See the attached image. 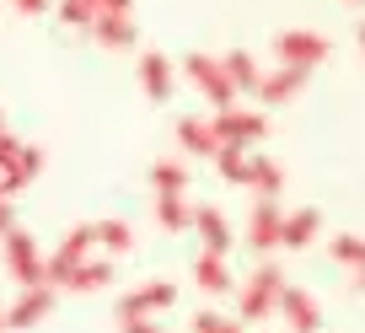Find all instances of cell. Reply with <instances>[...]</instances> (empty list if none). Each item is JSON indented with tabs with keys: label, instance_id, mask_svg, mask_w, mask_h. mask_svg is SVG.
<instances>
[{
	"label": "cell",
	"instance_id": "1",
	"mask_svg": "<svg viewBox=\"0 0 365 333\" xmlns=\"http://www.w3.org/2000/svg\"><path fill=\"white\" fill-rule=\"evenodd\" d=\"M279 290H285V275L274 264H258L247 285H237V317L242 322H263L274 312V301H279Z\"/></svg>",
	"mask_w": 365,
	"mask_h": 333
},
{
	"label": "cell",
	"instance_id": "2",
	"mask_svg": "<svg viewBox=\"0 0 365 333\" xmlns=\"http://www.w3.org/2000/svg\"><path fill=\"white\" fill-rule=\"evenodd\" d=\"M210 129H215L220 145H242V150H252V145H263V135H269V118H263V113H247L242 103H231V108H215Z\"/></svg>",
	"mask_w": 365,
	"mask_h": 333
},
{
	"label": "cell",
	"instance_id": "3",
	"mask_svg": "<svg viewBox=\"0 0 365 333\" xmlns=\"http://www.w3.org/2000/svg\"><path fill=\"white\" fill-rule=\"evenodd\" d=\"M274 54L290 70H317L322 59H328V38L312 33V27H285V33L274 38Z\"/></svg>",
	"mask_w": 365,
	"mask_h": 333
},
{
	"label": "cell",
	"instance_id": "4",
	"mask_svg": "<svg viewBox=\"0 0 365 333\" xmlns=\"http://www.w3.org/2000/svg\"><path fill=\"white\" fill-rule=\"evenodd\" d=\"M0 242H6V275H11L22 290H27V285H43V253H38L33 231L16 226V231H6Z\"/></svg>",
	"mask_w": 365,
	"mask_h": 333
},
{
	"label": "cell",
	"instance_id": "5",
	"mask_svg": "<svg viewBox=\"0 0 365 333\" xmlns=\"http://www.w3.org/2000/svg\"><path fill=\"white\" fill-rule=\"evenodd\" d=\"M91 247H97L91 226H76V231H65V242L54 247V258H43V285H65V275H70L76 264H86V258H91Z\"/></svg>",
	"mask_w": 365,
	"mask_h": 333
},
{
	"label": "cell",
	"instance_id": "6",
	"mask_svg": "<svg viewBox=\"0 0 365 333\" xmlns=\"http://www.w3.org/2000/svg\"><path fill=\"white\" fill-rule=\"evenodd\" d=\"M182 76H188L199 92L210 97V108H231V103H237V92H231V81H226V70H220V59L188 54V59H182Z\"/></svg>",
	"mask_w": 365,
	"mask_h": 333
},
{
	"label": "cell",
	"instance_id": "7",
	"mask_svg": "<svg viewBox=\"0 0 365 333\" xmlns=\"http://www.w3.org/2000/svg\"><path fill=\"white\" fill-rule=\"evenodd\" d=\"M274 312L285 317L290 333H317V328H322V307H317L301 285H290V280H285V290H279V301H274Z\"/></svg>",
	"mask_w": 365,
	"mask_h": 333
},
{
	"label": "cell",
	"instance_id": "8",
	"mask_svg": "<svg viewBox=\"0 0 365 333\" xmlns=\"http://www.w3.org/2000/svg\"><path fill=\"white\" fill-rule=\"evenodd\" d=\"M48 312H54V285H27L0 317H6V333H11V328H38Z\"/></svg>",
	"mask_w": 365,
	"mask_h": 333
},
{
	"label": "cell",
	"instance_id": "9",
	"mask_svg": "<svg viewBox=\"0 0 365 333\" xmlns=\"http://www.w3.org/2000/svg\"><path fill=\"white\" fill-rule=\"evenodd\" d=\"M172 301H178V285H167V280H145L140 290H129V296L118 301V317H156V312H167Z\"/></svg>",
	"mask_w": 365,
	"mask_h": 333
},
{
	"label": "cell",
	"instance_id": "10",
	"mask_svg": "<svg viewBox=\"0 0 365 333\" xmlns=\"http://www.w3.org/2000/svg\"><path fill=\"white\" fill-rule=\"evenodd\" d=\"M188 231H199L205 253H215V258H226L231 247H237V231H231V220L220 215V210H210V205H194V226H188Z\"/></svg>",
	"mask_w": 365,
	"mask_h": 333
},
{
	"label": "cell",
	"instance_id": "11",
	"mask_svg": "<svg viewBox=\"0 0 365 333\" xmlns=\"http://www.w3.org/2000/svg\"><path fill=\"white\" fill-rule=\"evenodd\" d=\"M307 76H312V70H290V65H279V70H269V76L258 81V92H252V97H258L263 108H285L290 97H301Z\"/></svg>",
	"mask_w": 365,
	"mask_h": 333
},
{
	"label": "cell",
	"instance_id": "12",
	"mask_svg": "<svg viewBox=\"0 0 365 333\" xmlns=\"http://www.w3.org/2000/svg\"><path fill=\"white\" fill-rule=\"evenodd\" d=\"M279 199H258L252 205V215H247V242L258 247V253H269V247H279Z\"/></svg>",
	"mask_w": 365,
	"mask_h": 333
},
{
	"label": "cell",
	"instance_id": "13",
	"mask_svg": "<svg viewBox=\"0 0 365 333\" xmlns=\"http://www.w3.org/2000/svg\"><path fill=\"white\" fill-rule=\"evenodd\" d=\"M86 33L97 38L103 48H135V43H140V27L129 22L124 11H97V22H91Z\"/></svg>",
	"mask_w": 365,
	"mask_h": 333
},
{
	"label": "cell",
	"instance_id": "14",
	"mask_svg": "<svg viewBox=\"0 0 365 333\" xmlns=\"http://www.w3.org/2000/svg\"><path fill=\"white\" fill-rule=\"evenodd\" d=\"M178 145H182V156H210L215 161L220 140H215V129H210V118L188 113V118H178Z\"/></svg>",
	"mask_w": 365,
	"mask_h": 333
},
{
	"label": "cell",
	"instance_id": "15",
	"mask_svg": "<svg viewBox=\"0 0 365 333\" xmlns=\"http://www.w3.org/2000/svg\"><path fill=\"white\" fill-rule=\"evenodd\" d=\"M317 231H322V215L317 210H290V215H279V247H312L317 242Z\"/></svg>",
	"mask_w": 365,
	"mask_h": 333
},
{
	"label": "cell",
	"instance_id": "16",
	"mask_svg": "<svg viewBox=\"0 0 365 333\" xmlns=\"http://www.w3.org/2000/svg\"><path fill=\"white\" fill-rule=\"evenodd\" d=\"M140 86H145V97H156V103H167L172 86H178V76H172V59L167 54H140Z\"/></svg>",
	"mask_w": 365,
	"mask_h": 333
},
{
	"label": "cell",
	"instance_id": "17",
	"mask_svg": "<svg viewBox=\"0 0 365 333\" xmlns=\"http://www.w3.org/2000/svg\"><path fill=\"white\" fill-rule=\"evenodd\" d=\"M194 280H199V290H210V296H237V275H231V264L215 258V253L194 258Z\"/></svg>",
	"mask_w": 365,
	"mask_h": 333
},
{
	"label": "cell",
	"instance_id": "18",
	"mask_svg": "<svg viewBox=\"0 0 365 333\" xmlns=\"http://www.w3.org/2000/svg\"><path fill=\"white\" fill-rule=\"evenodd\" d=\"M247 188H252L258 199H279V194H285V167H279L274 156H258V150H252V161H247Z\"/></svg>",
	"mask_w": 365,
	"mask_h": 333
},
{
	"label": "cell",
	"instance_id": "19",
	"mask_svg": "<svg viewBox=\"0 0 365 333\" xmlns=\"http://www.w3.org/2000/svg\"><path fill=\"white\" fill-rule=\"evenodd\" d=\"M156 226L161 231H188L194 226V199L188 194H156Z\"/></svg>",
	"mask_w": 365,
	"mask_h": 333
},
{
	"label": "cell",
	"instance_id": "20",
	"mask_svg": "<svg viewBox=\"0 0 365 333\" xmlns=\"http://www.w3.org/2000/svg\"><path fill=\"white\" fill-rule=\"evenodd\" d=\"M220 70H226V81H231V92H258V81H263L258 59H252L247 48H237V54H226V59H220Z\"/></svg>",
	"mask_w": 365,
	"mask_h": 333
},
{
	"label": "cell",
	"instance_id": "21",
	"mask_svg": "<svg viewBox=\"0 0 365 333\" xmlns=\"http://www.w3.org/2000/svg\"><path fill=\"white\" fill-rule=\"evenodd\" d=\"M65 285L70 290H103V285H113V258H86V264H76L65 275Z\"/></svg>",
	"mask_w": 365,
	"mask_h": 333
},
{
	"label": "cell",
	"instance_id": "22",
	"mask_svg": "<svg viewBox=\"0 0 365 333\" xmlns=\"http://www.w3.org/2000/svg\"><path fill=\"white\" fill-rule=\"evenodd\" d=\"M91 237H97V247H103L108 258H124L129 247H135V231H129V220H103V226H91Z\"/></svg>",
	"mask_w": 365,
	"mask_h": 333
},
{
	"label": "cell",
	"instance_id": "23",
	"mask_svg": "<svg viewBox=\"0 0 365 333\" xmlns=\"http://www.w3.org/2000/svg\"><path fill=\"white\" fill-rule=\"evenodd\" d=\"M247 161H252V150H242V145H220V150H215V173L226 178L231 188H247Z\"/></svg>",
	"mask_w": 365,
	"mask_h": 333
},
{
	"label": "cell",
	"instance_id": "24",
	"mask_svg": "<svg viewBox=\"0 0 365 333\" xmlns=\"http://www.w3.org/2000/svg\"><path fill=\"white\" fill-rule=\"evenodd\" d=\"M150 188L156 194H188V167L182 161H156L150 167Z\"/></svg>",
	"mask_w": 365,
	"mask_h": 333
},
{
	"label": "cell",
	"instance_id": "25",
	"mask_svg": "<svg viewBox=\"0 0 365 333\" xmlns=\"http://www.w3.org/2000/svg\"><path fill=\"white\" fill-rule=\"evenodd\" d=\"M188 328H194V333H247V328H242V317H226V312H194Z\"/></svg>",
	"mask_w": 365,
	"mask_h": 333
},
{
	"label": "cell",
	"instance_id": "26",
	"mask_svg": "<svg viewBox=\"0 0 365 333\" xmlns=\"http://www.w3.org/2000/svg\"><path fill=\"white\" fill-rule=\"evenodd\" d=\"M54 16H59L65 27H91V22H97L91 0H54Z\"/></svg>",
	"mask_w": 365,
	"mask_h": 333
},
{
	"label": "cell",
	"instance_id": "27",
	"mask_svg": "<svg viewBox=\"0 0 365 333\" xmlns=\"http://www.w3.org/2000/svg\"><path fill=\"white\" fill-rule=\"evenodd\" d=\"M333 258L349 269H365V237H354V231H344V237H333Z\"/></svg>",
	"mask_w": 365,
	"mask_h": 333
},
{
	"label": "cell",
	"instance_id": "28",
	"mask_svg": "<svg viewBox=\"0 0 365 333\" xmlns=\"http://www.w3.org/2000/svg\"><path fill=\"white\" fill-rule=\"evenodd\" d=\"M118 333H167V328H161L156 317H124V328H118Z\"/></svg>",
	"mask_w": 365,
	"mask_h": 333
},
{
	"label": "cell",
	"instance_id": "29",
	"mask_svg": "<svg viewBox=\"0 0 365 333\" xmlns=\"http://www.w3.org/2000/svg\"><path fill=\"white\" fill-rule=\"evenodd\" d=\"M16 11L22 16H43V11H54V0H16Z\"/></svg>",
	"mask_w": 365,
	"mask_h": 333
},
{
	"label": "cell",
	"instance_id": "30",
	"mask_svg": "<svg viewBox=\"0 0 365 333\" xmlns=\"http://www.w3.org/2000/svg\"><path fill=\"white\" fill-rule=\"evenodd\" d=\"M16 150H22V140H16V135H6V129H0V167H6V161H11Z\"/></svg>",
	"mask_w": 365,
	"mask_h": 333
},
{
	"label": "cell",
	"instance_id": "31",
	"mask_svg": "<svg viewBox=\"0 0 365 333\" xmlns=\"http://www.w3.org/2000/svg\"><path fill=\"white\" fill-rule=\"evenodd\" d=\"M6 231H16V205L11 199H0V237H6Z\"/></svg>",
	"mask_w": 365,
	"mask_h": 333
},
{
	"label": "cell",
	"instance_id": "32",
	"mask_svg": "<svg viewBox=\"0 0 365 333\" xmlns=\"http://www.w3.org/2000/svg\"><path fill=\"white\" fill-rule=\"evenodd\" d=\"M129 6L135 0H91V11H124V16H129Z\"/></svg>",
	"mask_w": 365,
	"mask_h": 333
},
{
	"label": "cell",
	"instance_id": "33",
	"mask_svg": "<svg viewBox=\"0 0 365 333\" xmlns=\"http://www.w3.org/2000/svg\"><path fill=\"white\" fill-rule=\"evenodd\" d=\"M354 285H360V296H365V269H354Z\"/></svg>",
	"mask_w": 365,
	"mask_h": 333
},
{
	"label": "cell",
	"instance_id": "34",
	"mask_svg": "<svg viewBox=\"0 0 365 333\" xmlns=\"http://www.w3.org/2000/svg\"><path fill=\"white\" fill-rule=\"evenodd\" d=\"M354 38H360V54H365V22H360V27H354Z\"/></svg>",
	"mask_w": 365,
	"mask_h": 333
},
{
	"label": "cell",
	"instance_id": "35",
	"mask_svg": "<svg viewBox=\"0 0 365 333\" xmlns=\"http://www.w3.org/2000/svg\"><path fill=\"white\" fill-rule=\"evenodd\" d=\"M0 333H6V317H0Z\"/></svg>",
	"mask_w": 365,
	"mask_h": 333
},
{
	"label": "cell",
	"instance_id": "36",
	"mask_svg": "<svg viewBox=\"0 0 365 333\" xmlns=\"http://www.w3.org/2000/svg\"><path fill=\"white\" fill-rule=\"evenodd\" d=\"M0 129H6V113H0Z\"/></svg>",
	"mask_w": 365,
	"mask_h": 333
},
{
	"label": "cell",
	"instance_id": "37",
	"mask_svg": "<svg viewBox=\"0 0 365 333\" xmlns=\"http://www.w3.org/2000/svg\"><path fill=\"white\" fill-rule=\"evenodd\" d=\"M354 6H365V0H354Z\"/></svg>",
	"mask_w": 365,
	"mask_h": 333
}]
</instances>
